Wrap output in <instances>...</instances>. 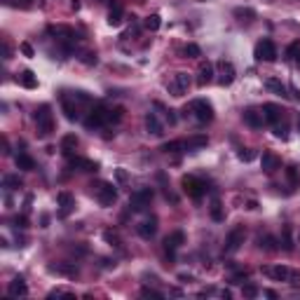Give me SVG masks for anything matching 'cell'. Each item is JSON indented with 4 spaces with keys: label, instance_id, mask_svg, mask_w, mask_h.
Wrapping results in <instances>:
<instances>
[{
    "label": "cell",
    "instance_id": "7402d4cb",
    "mask_svg": "<svg viewBox=\"0 0 300 300\" xmlns=\"http://www.w3.org/2000/svg\"><path fill=\"white\" fill-rule=\"evenodd\" d=\"M143 122H146V131H148V134H152V136H162V134H164V127H162L157 113H148Z\"/></svg>",
    "mask_w": 300,
    "mask_h": 300
},
{
    "label": "cell",
    "instance_id": "11a10c76",
    "mask_svg": "<svg viewBox=\"0 0 300 300\" xmlns=\"http://www.w3.org/2000/svg\"><path fill=\"white\" fill-rule=\"evenodd\" d=\"M263 293H265V296H268V298H277V293H275V291H263Z\"/></svg>",
    "mask_w": 300,
    "mask_h": 300
},
{
    "label": "cell",
    "instance_id": "484cf974",
    "mask_svg": "<svg viewBox=\"0 0 300 300\" xmlns=\"http://www.w3.org/2000/svg\"><path fill=\"white\" fill-rule=\"evenodd\" d=\"M75 148H77V136L75 134H66L64 139H61V152H64L66 157H73Z\"/></svg>",
    "mask_w": 300,
    "mask_h": 300
},
{
    "label": "cell",
    "instance_id": "30bf717a",
    "mask_svg": "<svg viewBox=\"0 0 300 300\" xmlns=\"http://www.w3.org/2000/svg\"><path fill=\"white\" fill-rule=\"evenodd\" d=\"M244 239H247V230L242 227V225H237V227H232L230 230V235L225 237V253H235V251H239L242 249V244H244Z\"/></svg>",
    "mask_w": 300,
    "mask_h": 300
},
{
    "label": "cell",
    "instance_id": "44dd1931",
    "mask_svg": "<svg viewBox=\"0 0 300 300\" xmlns=\"http://www.w3.org/2000/svg\"><path fill=\"white\" fill-rule=\"evenodd\" d=\"M260 167H263V172L265 174H272V172H277L279 167H281V160H279L275 152H263V157H260Z\"/></svg>",
    "mask_w": 300,
    "mask_h": 300
},
{
    "label": "cell",
    "instance_id": "d6986e66",
    "mask_svg": "<svg viewBox=\"0 0 300 300\" xmlns=\"http://www.w3.org/2000/svg\"><path fill=\"white\" fill-rule=\"evenodd\" d=\"M242 118H244V122H247L251 129H260L263 127V122H265L263 110H256V108H247V110L242 113Z\"/></svg>",
    "mask_w": 300,
    "mask_h": 300
},
{
    "label": "cell",
    "instance_id": "9a60e30c",
    "mask_svg": "<svg viewBox=\"0 0 300 300\" xmlns=\"http://www.w3.org/2000/svg\"><path fill=\"white\" fill-rule=\"evenodd\" d=\"M136 232H139L141 239H152V237L157 235V218H155V216H150V218H146L143 223H139V227H136Z\"/></svg>",
    "mask_w": 300,
    "mask_h": 300
},
{
    "label": "cell",
    "instance_id": "816d5d0a",
    "mask_svg": "<svg viewBox=\"0 0 300 300\" xmlns=\"http://www.w3.org/2000/svg\"><path fill=\"white\" fill-rule=\"evenodd\" d=\"M19 50H22V52L26 54V56H33V54H35V52H33V47H31L28 43H22V45H19Z\"/></svg>",
    "mask_w": 300,
    "mask_h": 300
},
{
    "label": "cell",
    "instance_id": "6f0895ef",
    "mask_svg": "<svg viewBox=\"0 0 300 300\" xmlns=\"http://www.w3.org/2000/svg\"><path fill=\"white\" fill-rule=\"evenodd\" d=\"M296 61H298V68H300V52H298V56H296Z\"/></svg>",
    "mask_w": 300,
    "mask_h": 300
},
{
    "label": "cell",
    "instance_id": "d590c367",
    "mask_svg": "<svg viewBox=\"0 0 300 300\" xmlns=\"http://www.w3.org/2000/svg\"><path fill=\"white\" fill-rule=\"evenodd\" d=\"M125 118V108H110L108 110V125H118L120 120Z\"/></svg>",
    "mask_w": 300,
    "mask_h": 300
},
{
    "label": "cell",
    "instance_id": "f1b7e54d",
    "mask_svg": "<svg viewBox=\"0 0 300 300\" xmlns=\"http://www.w3.org/2000/svg\"><path fill=\"white\" fill-rule=\"evenodd\" d=\"M17 80H19L26 89H35V87H38V77H35V73H33V71H24Z\"/></svg>",
    "mask_w": 300,
    "mask_h": 300
},
{
    "label": "cell",
    "instance_id": "681fc988",
    "mask_svg": "<svg viewBox=\"0 0 300 300\" xmlns=\"http://www.w3.org/2000/svg\"><path fill=\"white\" fill-rule=\"evenodd\" d=\"M249 279V272L244 270V272H237V275H232V284H244Z\"/></svg>",
    "mask_w": 300,
    "mask_h": 300
},
{
    "label": "cell",
    "instance_id": "836d02e7",
    "mask_svg": "<svg viewBox=\"0 0 300 300\" xmlns=\"http://www.w3.org/2000/svg\"><path fill=\"white\" fill-rule=\"evenodd\" d=\"M286 178L291 181L293 188H298L300 185V174H298V167H296V164H289V167H286Z\"/></svg>",
    "mask_w": 300,
    "mask_h": 300
},
{
    "label": "cell",
    "instance_id": "9f6ffc18",
    "mask_svg": "<svg viewBox=\"0 0 300 300\" xmlns=\"http://www.w3.org/2000/svg\"><path fill=\"white\" fill-rule=\"evenodd\" d=\"M291 92H293V99H298V101H300V92H298V89H291Z\"/></svg>",
    "mask_w": 300,
    "mask_h": 300
},
{
    "label": "cell",
    "instance_id": "d6a6232c",
    "mask_svg": "<svg viewBox=\"0 0 300 300\" xmlns=\"http://www.w3.org/2000/svg\"><path fill=\"white\" fill-rule=\"evenodd\" d=\"M232 14H235L239 22H253V19H256V12L249 10V7H237Z\"/></svg>",
    "mask_w": 300,
    "mask_h": 300
},
{
    "label": "cell",
    "instance_id": "5b68a950",
    "mask_svg": "<svg viewBox=\"0 0 300 300\" xmlns=\"http://www.w3.org/2000/svg\"><path fill=\"white\" fill-rule=\"evenodd\" d=\"M183 110H188V113H193L195 120L200 122V125H209L211 120H214V106L209 103V101H204V99H195L190 106H185Z\"/></svg>",
    "mask_w": 300,
    "mask_h": 300
},
{
    "label": "cell",
    "instance_id": "52a82bcc",
    "mask_svg": "<svg viewBox=\"0 0 300 300\" xmlns=\"http://www.w3.org/2000/svg\"><path fill=\"white\" fill-rule=\"evenodd\" d=\"M108 110L106 103H97V106L89 110V115L85 118V127L87 129H101L103 125H108Z\"/></svg>",
    "mask_w": 300,
    "mask_h": 300
},
{
    "label": "cell",
    "instance_id": "60d3db41",
    "mask_svg": "<svg viewBox=\"0 0 300 300\" xmlns=\"http://www.w3.org/2000/svg\"><path fill=\"white\" fill-rule=\"evenodd\" d=\"M209 143L206 136H193V139H188V150H197V148H204Z\"/></svg>",
    "mask_w": 300,
    "mask_h": 300
},
{
    "label": "cell",
    "instance_id": "74e56055",
    "mask_svg": "<svg viewBox=\"0 0 300 300\" xmlns=\"http://www.w3.org/2000/svg\"><path fill=\"white\" fill-rule=\"evenodd\" d=\"M211 218H214L216 223H223L225 221V214H223V209H221V202H218V200L211 202Z\"/></svg>",
    "mask_w": 300,
    "mask_h": 300
},
{
    "label": "cell",
    "instance_id": "f546056e",
    "mask_svg": "<svg viewBox=\"0 0 300 300\" xmlns=\"http://www.w3.org/2000/svg\"><path fill=\"white\" fill-rule=\"evenodd\" d=\"M272 131H275V136H277V139H281V141L289 139V122H286V118L279 120L277 125H272Z\"/></svg>",
    "mask_w": 300,
    "mask_h": 300
},
{
    "label": "cell",
    "instance_id": "3957f363",
    "mask_svg": "<svg viewBox=\"0 0 300 300\" xmlns=\"http://www.w3.org/2000/svg\"><path fill=\"white\" fill-rule=\"evenodd\" d=\"M89 188H92V195L99 200V204H101V206H113V204H115V200H118V188H115L113 183L97 181V183H92Z\"/></svg>",
    "mask_w": 300,
    "mask_h": 300
},
{
    "label": "cell",
    "instance_id": "e575fe53",
    "mask_svg": "<svg viewBox=\"0 0 300 300\" xmlns=\"http://www.w3.org/2000/svg\"><path fill=\"white\" fill-rule=\"evenodd\" d=\"M50 272H59V275H71V277H75L77 268L75 265H50Z\"/></svg>",
    "mask_w": 300,
    "mask_h": 300
},
{
    "label": "cell",
    "instance_id": "8992f818",
    "mask_svg": "<svg viewBox=\"0 0 300 300\" xmlns=\"http://www.w3.org/2000/svg\"><path fill=\"white\" fill-rule=\"evenodd\" d=\"M181 185H183V193L188 195L190 200H202L204 195H206V183L202 178H197V176H183L181 178Z\"/></svg>",
    "mask_w": 300,
    "mask_h": 300
},
{
    "label": "cell",
    "instance_id": "ffe728a7",
    "mask_svg": "<svg viewBox=\"0 0 300 300\" xmlns=\"http://www.w3.org/2000/svg\"><path fill=\"white\" fill-rule=\"evenodd\" d=\"M7 293H10L12 298H24V296H28L26 279H24V277H14L10 281V286H7Z\"/></svg>",
    "mask_w": 300,
    "mask_h": 300
},
{
    "label": "cell",
    "instance_id": "5bb4252c",
    "mask_svg": "<svg viewBox=\"0 0 300 300\" xmlns=\"http://www.w3.org/2000/svg\"><path fill=\"white\" fill-rule=\"evenodd\" d=\"M218 82L223 87L232 85L235 82V66L230 64V61H218Z\"/></svg>",
    "mask_w": 300,
    "mask_h": 300
},
{
    "label": "cell",
    "instance_id": "680465c9",
    "mask_svg": "<svg viewBox=\"0 0 300 300\" xmlns=\"http://www.w3.org/2000/svg\"><path fill=\"white\" fill-rule=\"evenodd\" d=\"M298 131H300V118H298Z\"/></svg>",
    "mask_w": 300,
    "mask_h": 300
},
{
    "label": "cell",
    "instance_id": "7c38bea8",
    "mask_svg": "<svg viewBox=\"0 0 300 300\" xmlns=\"http://www.w3.org/2000/svg\"><path fill=\"white\" fill-rule=\"evenodd\" d=\"M185 242V235H183L181 230H176V232H172V235L164 237V253L169 258H174V253L181 249V244Z\"/></svg>",
    "mask_w": 300,
    "mask_h": 300
},
{
    "label": "cell",
    "instance_id": "8fae6325",
    "mask_svg": "<svg viewBox=\"0 0 300 300\" xmlns=\"http://www.w3.org/2000/svg\"><path fill=\"white\" fill-rule=\"evenodd\" d=\"M167 89L172 92L174 97H183V94L190 89V75L188 73H176L174 75V80L167 85Z\"/></svg>",
    "mask_w": 300,
    "mask_h": 300
},
{
    "label": "cell",
    "instance_id": "ee69618b",
    "mask_svg": "<svg viewBox=\"0 0 300 300\" xmlns=\"http://www.w3.org/2000/svg\"><path fill=\"white\" fill-rule=\"evenodd\" d=\"M141 296H143V298H155V300H162V298H164V296H162L160 291L148 289V286H146V289H141Z\"/></svg>",
    "mask_w": 300,
    "mask_h": 300
},
{
    "label": "cell",
    "instance_id": "db71d44e",
    "mask_svg": "<svg viewBox=\"0 0 300 300\" xmlns=\"http://www.w3.org/2000/svg\"><path fill=\"white\" fill-rule=\"evenodd\" d=\"M115 174H118V181H122V183L127 181V172H125V169H118Z\"/></svg>",
    "mask_w": 300,
    "mask_h": 300
},
{
    "label": "cell",
    "instance_id": "d4e9b609",
    "mask_svg": "<svg viewBox=\"0 0 300 300\" xmlns=\"http://www.w3.org/2000/svg\"><path fill=\"white\" fill-rule=\"evenodd\" d=\"M14 162H17V167H19L22 172H33V169H35V162H33V157L28 155V152H24V150L14 155Z\"/></svg>",
    "mask_w": 300,
    "mask_h": 300
},
{
    "label": "cell",
    "instance_id": "ac0fdd59",
    "mask_svg": "<svg viewBox=\"0 0 300 300\" xmlns=\"http://www.w3.org/2000/svg\"><path fill=\"white\" fill-rule=\"evenodd\" d=\"M56 204L61 206V209H59V216H61V218L71 216V211L75 209V200L71 193H59L56 195Z\"/></svg>",
    "mask_w": 300,
    "mask_h": 300
},
{
    "label": "cell",
    "instance_id": "277c9868",
    "mask_svg": "<svg viewBox=\"0 0 300 300\" xmlns=\"http://www.w3.org/2000/svg\"><path fill=\"white\" fill-rule=\"evenodd\" d=\"M263 275L272 277L275 281H289L293 286H300V275L296 270L286 268V265H265V268H263Z\"/></svg>",
    "mask_w": 300,
    "mask_h": 300
},
{
    "label": "cell",
    "instance_id": "8d00e7d4",
    "mask_svg": "<svg viewBox=\"0 0 300 300\" xmlns=\"http://www.w3.org/2000/svg\"><path fill=\"white\" fill-rule=\"evenodd\" d=\"M155 108H157V110H162V115H164V120H167V122H169V125H176V122H178V118H176V113H174L172 108H164L162 106V103H155Z\"/></svg>",
    "mask_w": 300,
    "mask_h": 300
},
{
    "label": "cell",
    "instance_id": "7bdbcfd3",
    "mask_svg": "<svg viewBox=\"0 0 300 300\" xmlns=\"http://www.w3.org/2000/svg\"><path fill=\"white\" fill-rule=\"evenodd\" d=\"M103 239H106L110 247H120V237H118V232H113V230H106V232H103Z\"/></svg>",
    "mask_w": 300,
    "mask_h": 300
},
{
    "label": "cell",
    "instance_id": "4dcf8cb0",
    "mask_svg": "<svg viewBox=\"0 0 300 300\" xmlns=\"http://www.w3.org/2000/svg\"><path fill=\"white\" fill-rule=\"evenodd\" d=\"M279 244L284 247V251H293V237H291V225H284L281 227V239Z\"/></svg>",
    "mask_w": 300,
    "mask_h": 300
},
{
    "label": "cell",
    "instance_id": "c3c4849f",
    "mask_svg": "<svg viewBox=\"0 0 300 300\" xmlns=\"http://www.w3.org/2000/svg\"><path fill=\"white\" fill-rule=\"evenodd\" d=\"M298 52H300V43L289 45V50H286V59H293V56H298Z\"/></svg>",
    "mask_w": 300,
    "mask_h": 300
},
{
    "label": "cell",
    "instance_id": "6da1fadb",
    "mask_svg": "<svg viewBox=\"0 0 300 300\" xmlns=\"http://www.w3.org/2000/svg\"><path fill=\"white\" fill-rule=\"evenodd\" d=\"M33 120H35V127H38V136H40V139L50 136L54 131V115H52V108L47 106V103L35 108Z\"/></svg>",
    "mask_w": 300,
    "mask_h": 300
},
{
    "label": "cell",
    "instance_id": "1f68e13d",
    "mask_svg": "<svg viewBox=\"0 0 300 300\" xmlns=\"http://www.w3.org/2000/svg\"><path fill=\"white\" fill-rule=\"evenodd\" d=\"M256 242H258V247H260V249H265V251H277V249H279V247H277L279 242H277V239H275V237H272V235L258 237Z\"/></svg>",
    "mask_w": 300,
    "mask_h": 300
},
{
    "label": "cell",
    "instance_id": "ab89813d",
    "mask_svg": "<svg viewBox=\"0 0 300 300\" xmlns=\"http://www.w3.org/2000/svg\"><path fill=\"white\" fill-rule=\"evenodd\" d=\"M146 28H148V31H157V28H160L162 26V19H160V14H150V17H146Z\"/></svg>",
    "mask_w": 300,
    "mask_h": 300
},
{
    "label": "cell",
    "instance_id": "603a6c76",
    "mask_svg": "<svg viewBox=\"0 0 300 300\" xmlns=\"http://www.w3.org/2000/svg\"><path fill=\"white\" fill-rule=\"evenodd\" d=\"M162 152H167V155H178V152H188V141H167L164 146H162Z\"/></svg>",
    "mask_w": 300,
    "mask_h": 300
},
{
    "label": "cell",
    "instance_id": "f5cc1de1",
    "mask_svg": "<svg viewBox=\"0 0 300 300\" xmlns=\"http://www.w3.org/2000/svg\"><path fill=\"white\" fill-rule=\"evenodd\" d=\"M14 5H19V7H31V5H33V0H17Z\"/></svg>",
    "mask_w": 300,
    "mask_h": 300
},
{
    "label": "cell",
    "instance_id": "4316f807",
    "mask_svg": "<svg viewBox=\"0 0 300 300\" xmlns=\"http://www.w3.org/2000/svg\"><path fill=\"white\" fill-rule=\"evenodd\" d=\"M265 87H268L270 92H275V94H277V97H289V94H286V92H289V87L284 85V82H281V80H277V77H270V80H265Z\"/></svg>",
    "mask_w": 300,
    "mask_h": 300
},
{
    "label": "cell",
    "instance_id": "9c48e42d",
    "mask_svg": "<svg viewBox=\"0 0 300 300\" xmlns=\"http://www.w3.org/2000/svg\"><path fill=\"white\" fill-rule=\"evenodd\" d=\"M253 56H256V61H268V64H272V61H277V45L272 43L270 38H263L256 45Z\"/></svg>",
    "mask_w": 300,
    "mask_h": 300
},
{
    "label": "cell",
    "instance_id": "e0dca14e",
    "mask_svg": "<svg viewBox=\"0 0 300 300\" xmlns=\"http://www.w3.org/2000/svg\"><path fill=\"white\" fill-rule=\"evenodd\" d=\"M263 118H265L268 125H277L279 120H284V110L277 103H265L263 106Z\"/></svg>",
    "mask_w": 300,
    "mask_h": 300
},
{
    "label": "cell",
    "instance_id": "f907efd6",
    "mask_svg": "<svg viewBox=\"0 0 300 300\" xmlns=\"http://www.w3.org/2000/svg\"><path fill=\"white\" fill-rule=\"evenodd\" d=\"M82 61H85L87 66L97 64V54H94V52H87V54H85V59H82Z\"/></svg>",
    "mask_w": 300,
    "mask_h": 300
},
{
    "label": "cell",
    "instance_id": "f35d334b",
    "mask_svg": "<svg viewBox=\"0 0 300 300\" xmlns=\"http://www.w3.org/2000/svg\"><path fill=\"white\" fill-rule=\"evenodd\" d=\"M2 185H5V188H10V190H17V188H22V178H19V176H14V174H10V176H5V178H2Z\"/></svg>",
    "mask_w": 300,
    "mask_h": 300
},
{
    "label": "cell",
    "instance_id": "cb8c5ba5",
    "mask_svg": "<svg viewBox=\"0 0 300 300\" xmlns=\"http://www.w3.org/2000/svg\"><path fill=\"white\" fill-rule=\"evenodd\" d=\"M214 80V64H202L200 66V71H197V85L204 87V85H209Z\"/></svg>",
    "mask_w": 300,
    "mask_h": 300
},
{
    "label": "cell",
    "instance_id": "f6af8a7d",
    "mask_svg": "<svg viewBox=\"0 0 300 300\" xmlns=\"http://www.w3.org/2000/svg\"><path fill=\"white\" fill-rule=\"evenodd\" d=\"M12 223H14V227H19V230H26L28 227V218H26V214H22V216H17Z\"/></svg>",
    "mask_w": 300,
    "mask_h": 300
},
{
    "label": "cell",
    "instance_id": "2e32d148",
    "mask_svg": "<svg viewBox=\"0 0 300 300\" xmlns=\"http://www.w3.org/2000/svg\"><path fill=\"white\" fill-rule=\"evenodd\" d=\"M68 169H73V172H99V162L85 160V157H71Z\"/></svg>",
    "mask_w": 300,
    "mask_h": 300
},
{
    "label": "cell",
    "instance_id": "7dc6e473",
    "mask_svg": "<svg viewBox=\"0 0 300 300\" xmlns=\"http://www.w3.org/2000/svg\"><path fill=\"white\" fill-rule=\"evenodd\" d=\"M237 157H239L242 162H251L253 157H256V152H253V150H239V152H237Z\"/></svg>",
    "mask_w": 300,
    "mask_h": 300
},
{
    "label": "cell",
    "instance_id": "7a4b0ae2",
    "mask_svg": "<svg viewBox=\"0 0 300 300\" xmlns=\"http://www.w3.org/2000/svg\"><path fill=\"white\" fill-rule=\"evenodd\" d=\"M50 35H54V40L61 45L66 52L75 50V47L80 45V40H82V38H80L73 28H68V26H52V28H50Z\"/></svg>",
    "mask_w": 300,
    "mask_h": 300
},
{
    "label": "cell",
    "instance_id": "ba28073f",
    "mask_svg": "<svg viewBox=\"0 0 300 300\" xmlns=\"http://www.w3.org/2000/svg\"><path fill=\"white\" fill-rule=\"evenodd\" d=\"M152 197H155L152 188H141V190H136V193L129 197V211H143L146 206H150Z\"/></svg>",
    "mask_w": 300,
    "mask_h": 300
},
{
    "label": "cell",
    "instance_id": "bcb514c9",
    "mask_svg": "<svg viewBox=\"0 0 300 300\" xmlns=\"http://www.w3.org/2000/svg\"><path fill=\"white\" fill-rule=\"evenodd\" d=\"M242 293H244V298H256V296H258V286H253V284H247V286L242 289Z\"/></svg>",
    "mask_w": 300,
    "mask_h": 300
},
{
    "label": "cell",
    "instance_id": "b9f144b4",
    "mask_svg": "<svg viewBox=\"0 0 300 300\" xmlns=\"http://www.w3.org/2000/svg\"><path fill=\"white\" fill-rule=\"evenodd\" d=\"M200 54H202V50H200V47H197V45H185V47H183V56H185V59H197V56H200Z\"/></svg>",
    "mask_w": 300,
    "mask_h": 300
},
{
    "label": "cell",
    "instance_id": "4fadbf2b",
    "mask_svg": "<svg viewBox=\"0 0 300 300\" xmlns=\"http://www.w3.org/2000/svg\"><path fill=\"white\" fill-rule=\"evenodd\" d=\"M61 110H64V115L68 122H75V120H80V108L75 103V94L73 99L68 97V94H61Z\"/></svg>",
    "mask_w": 300,
    "mask_h": 300
},
{
    "label": "cell",
    "instance_id": "83f0119b",
    "mask_svg": "<svg viewBox=\"0 0 300 300\" xmlns=\"http://www.w3.org/2000/svg\"><path fill=\"white\" fill-rule=\"evenodd\" d=\"M122 17H125L122 5H120V2H113V5H110V12H108V24H110V26H120V24H122Z\"/></svg>",
    "mask_w": 300,
    "mask_h": 300
}]
</instances>
